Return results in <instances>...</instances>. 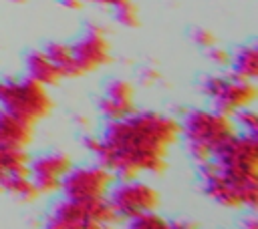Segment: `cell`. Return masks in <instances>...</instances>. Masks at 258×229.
<instances>
[{"label": "cell", "instance_id": "25", "mask_svg": "<svg viewBox=\"0 0 258 229\" xmlns=\"http://www.w3.org/2000/svg\"><path fill=\"white\" fill-rule=\"evenodd\" d=\"M161 80V72L155 68V66H145L143 70H141V82L145 84V86H153V84H157Z\"/></svg>", "mask_w": 258, "mask_h": 229}, {"label": "cell", "instance_id": "29", "mask_svg": "<svg viewBox=\"0 0 258 229\" xmlns=\"http://www.w3.org/2000/svg\"><path fill=\"white\" fill-rule=\"evenodd\" d=\"M89 2L101 4V6H117V4H121V2H125V0H89Z\"/></svg>", "mask_w": 258, "mask_h": 229}, {"label": "cell", "instance_id": "9", "mask_svg": "<svg viewBox=\"0 0 258 229\" xmlns=\"http://www.w3.org/2000/svg\"><path fill=\"white\" fill-rule=\"evenodd\" d=\"M107 201L111 203L119 219H133L143 213L155 211L161 203V197L151 185L133 179V181H121L111 191Z\"/></svg>", "mask_w": 258, "mask_h": 229}, {"label": "cell", "instance_id": "6", "mask_svg": "<svg viewBox=\"0 0 258 229\" xmlns=\"http://www.w3.org/2000/svg\"><path fill=\"white\" fill-rule=\"evenodd\" d=\"M220 173L236 183H258V137L250 133L236 135L218 153Z\"/></svg>", "mask_w": 258, "mask_h": 229}, {"label": "cell", "instance_id": "3", "mask_svg": "<svg viewBox=\"0 0 258 229\" xmlns=\"http://www.w3.org/2000/svg\"><path fill=\"white\" fill-rule=\"evenodd\" d=\"M0 106L18 119L34 125L52 110L48 86L26 78H0Z\"/></svg>", "mask_w": 258, "mask_h": 229}, {"label": "cell", "instance_id": "27", "mask_svg": "<svg viewBox=\"0 0 258 229\" xmlns=\"http://www.w3.org/2000/svg\"><path fill=\"white\" fill-rule=\"evenodd\" d=\"M64 8H71V10H79L83 4H85V0H58Z\"/></svg>", "mask_w": 258, "mask_h": 229}, {"label": "cell", "instance_id": "1", "mask_svg": "<svg viewBox=\"0 0 258 229\" xmlns=\"http://www.w3.org/2000/svg\"><path fill=\"white\" fill-rule=\"evenodd\" d=\"M181 137V123L169 114L145 110L121 121H109L95 153L101 167L121 181H133L141 173L161 175L169 147Z\"/></svg>", "mask_w": 258, "mask_h": 229}, {"label": "cell", "instance_id": "15", "mask_svg": "<svg viewBox=\"0 0 258 229\" xmlns=\"http://www.w3.org/2000/svg\"><path fill=\"white\" fill-rule=\"evenodd\" d=\"M10 175H30V157L24 149L0 147V187Z\"/></svg>", "mask_w": 258, "mask_h": 229}, {"label": "cell", "instance_id": "12", "mask_svg": "<svg viewBox=\"0 0 258 229\" xmlns=\"http://www.w3.org/2000/svg\"><path fill=\"white\" fill-rule=\"evenodd\" d=\"M34 125L18 119L16 114L0 106V147L6 149H26L32 143Z\"/></svg>", "mask_w": 258, "mask_h": 229}, {"label": "cell", "instance_id": "17", "mask_svg": "<svg viewBox=\"0 0 258 229\" xmlns=\"http://www.w3.org/2000/svg\"><path fill=\"white\" fill-rule=\"evenodd\" d=\"M2 189L20 201H34L40 195L30 175H10L8 179H4Z\"/></svg>", "mask_w": 258, "mask_h": 229}, {"label": "cell", "instance_id": "5", "mask_svg": "<svg viewBox=\"0 0 258 229\" xmlns=\"http://www.w3.org/2000/svg\"><path fill=\"white\" fill-rule=\"evenodd\" d=\"M200 88L214 102V108L228 117L236 114L240 108L250 106L258 96L254 80L240 78L234 72L208 74V76H204Z\"/></svg>", "mask_w": 258, "mask_h": 229}, {"label": "cell", "instance_id": "26", "mask_svg": "<svg viewBox=\"0 0 258 229\" xmlns=\"http://www.w3.org/2000/svg\"><path fill=\"white\" fill-rule=\"evenodd\" d=\"M83 145H85V149L89 151V153H97L99 151V147H101V137H95V135H87L85 139H83Z\"/></svg>", "mask_w": 258, "mask_h": 229}, {"label": "cell", "instance_id": "28", "mask_svg": "<svg viewBox=\"0 0 258 229\" xmlns=\"http://www.w3.org/2000/svg\"><path fill=\"white\" fill-rule=\"evenodd\" d=\"M242 229H258V219L256 217H248L242 225Z\"/></svg>", "mask_w": 258, "mask_h": 229}, {"label": "cell", "instance_id": "19", "mask_svg": "<svg viewBox=\"0 0 258 229\" xmlns=\"http://www.w3.org/2000/svg\"><path fill=\"white\" fill-rule=\"evenodd\" d=\"M105 96L113 98V100H121V102H133V96H135V88L129 80H123V78H115L107 84L105 88Z\"/></svg>", "mask_w": 258, "mask_h": 229}, {"label": "cell", "instance_id": "18", "mask_svg": "<svg viewBox=\"0 0 258 229\" xmlns=\"http://www.w3.org/2000/svg\"><path fill=\"white\" fill-rule=\"evenodd\" d=\"M99 110L107 121H121V119L129 117L131 112H135V102H121V100L103 96L99 100Z\"/></svg>", "mask_w": 258, "mask_h": 229}, {"label": "cell", "instance_id": "20", "mask_svg": "<svg viewBox=\"0 0 258 229\" xmlns=\"http://www.w3.org/2000/svg\"><path fill=\"white\" fill-rule=\"evenodd\" d=\"M113 8H115V20L121 26H127V28H137L139 26V22H141L139 20V10L131 0H125L117 6H113Z\"/></svg>", "mask_w": 258, "mask_h": 229}, {"label": "cell", "instance_id": "31", "mask_svg": "<svg viewBox=\"0 0 258 229\" xmlns=\"http://www.w3.org/2000/svg\"><path fill=\"white\" fill-rule=\"evenodd\" d=\"M77 123H79L81 127H89V119H87V117H77Z\"/></svg>", "mask_w": 258, "mask_h": 229}, {"label": "cell", "instance_id": "8", "mask_svg": "<svg viewBox=\"0 0 258 229\" xmlns=\"http://www.w3.org/2000/svg\"><path fill=\"white\" fill-rule=\"evenodd\" d=\"M113 181H115V173H111L101 165L77 167L62 177L60 191L64 193L67 199H75V201L101 199L107 197Z\"/></svg>", "mask_w": 258, "mask_h": 229}, {"label": "cell", "instance_id": "21", "mask_svg": "<svg viewBox=\"0 0 258 229\" xmlns=\"http://www.w3.org/2000/svg\"><path fill=\"white\" fill-rule=\"evenodd\" d=\"M129 229H171V223L165 221L155 211H149V213L129 219Z\"/></svg>", "mask_w": 258, "mask_h": 229}, {"label": "cell", "instance_id": "23", "mask_svg": "<svg viewBox=\"0 0 258 229\" xmlns=\"http://www.w3.org/2000/svg\"><path fill=\"white\" fill-rule=\"evenodd\" d=\"M208 58L216 64V66H230L232 62V54L226 50V48H220V46H210L208 48Z\"/></svg>", "mask_w": 258, "mask_h": 229}, {"label": "cell", "instance_id": "13", "mask_svg": "<svg viewBox=\"0 0 258 229\" xmlns=\"http://www.w3.org/2000/svg\"><path fill=\"white\" fill-rule=\"evenodd\" d=\"M26 72L32 80L44 84V86H54L62 80V72L58 66L46 56L44 50H32L26 56Z\"/></svg>", "mask_w": 258, "mask_h": 229}, {"label": "cell", "instance_id": "16", "mask_svg": "<svg viewBox=\"0 0 258 229\" xmlns=\"http://www.w3.org/2000/svg\"><path fill=\"white\" fill-rule=\"evenodd\" d=\"M232 72L240 78L246 80H254L258 76V50L254 44H246L242 48L236 50V54H232Z\"/></svg>", "mask_w": 258, "mask_h": 229}, {"label": "cell", "instance_id": "7", "mask_svg": "<svg viewBox=\"0 0 258 229\" xmlns=\"http://www.w3.org/2000/svg\"><path fill=\"white\" fill-rule=\"evenodd\" d=\"M200 175L204 181V191L210 199L218 205L228 209H242L250 207L256 209L258 205V183H236L226 179L220 173L216 159H210L200 165Z\"/></svg>", "mask_w": 258, "mask_h": 229}, {"label": "cell", "instance_id": "11", "mask_svg": "<svg viewBox=\"0 0 258 229\" xmlns=\"http://www.w3.org/2000/svg\"><path fill=\"white\" fill-rule=\"evenodd\" d=\"M71 169H73V161L67 153H46L30 161V177L38 193H46V195L60 191V181Z\"/></svg>", "mask_w": 258, "mask_h": 229}, {"label": "cell", "instance_id": "32", "mask_svg": "<svg viewBox=\"0 0 258 229\" xmlns=\"http://www.w3.org/2000/svg\"><path fill=\"white\" fill-rule=\"evenodd\" d=\"M0 191H2V187H0Z\"/></svg>", "mask_w": 258, "mask_h": 229}, {"label": "cell", "instance_id": "30", "mask_svg": "<svg viewBox=\"0 0 258 229\" xmlns=\"http://www.w3.org/2000/svg\"><path fill=\"white\" fill-rule=\"evenodd\" d=\"M171 229H196L194 225H189V223H173L171 225Z\"/></svg>", "mask_w": 258, "mask_h": 229}, {"label": "cell", "instance_id": "22", "mask_svg": "<svg viewBox=\"0 0 258 229\" xmlns=\"http://www.w3.org/2000/svg\"><path fill=\"white\" fill-rule=\"evenodd\" d=\"M236 123L244 129V133H250V135H256L258 133V117H256V112L250 106L240 108L236 112Z\"/></svg>", "mask_w": 258, "mask_h": 229}, {"label": "cell", "instance_id": "14", "mask_svg": "<svg viewBox=\"0 0 258 229\" xmlns=\"http://www.w3.org/2000/svg\"><path fill=\"white\" fill-rule=\"evenodd\" d=\"M46 56L58 66V70L62 72V78H77L83 76L77 60H75V52H73V44L67 42H48L44 48Z\"/></svg>", "mask_w": 258, "mask_h": 229}, {"label": "cell", "instance_id": "10", "mask_svg": "<svg viewBox=\"0 0 258 229\" xmlns=\"http://www.w3.org/2000/svg\"><path fill=\"white\" fill-rule=\"evenodd\" d=\"M75 60L81 74L93 72L111 62V44L101 26H91L75 44H73Z\"/></svg>", "mask_w": 258, "mask_h": 229}, {"label": "cell", "instance_id": "24", "mask_svg": "<svg viewBox=\"0 0 258 229\" xmlns=\"http://www.w3.org/2000/svg\"><path fill=\"white\" fill-rule=\"evenodd\" d=\"M191 38H194V42H196L198 46H202V48H206V50L216 44V36H214V32L208 30V28H196L194 34H191Z\"/></svg>", "mask_w": 258, "mask_h": 229}, {"label": "cell", "instance_id": "4", "mask_svg": "<svg viewBox=\"0 0 258 229\" xmlns=\"http://www.w3.org/2000/svg\"><path fill=\"white\" fill-rule=\"evenodd\" d=\"M117 221L119 217L105 197L89 201L64 197L48 215L44 229H111Z\"/></svg>", "mask_w": 258, "mask_h": 229}, {"label": "cell", "instance_id": "2", "mask_svg": "<svg viewBox=\"0 0 258 229\" xmlns=\"http://www.w3.org/2000/svg\"><path fill=\"white\" fill-rule=\"evenodd\" d=\"M181 135L185 137L187 151L196 163H206L238 135L236 123L218 110L194 108L181 123Z\"/></svg>", "mask_w": 258, "mask_h": 229}]
</instances>
